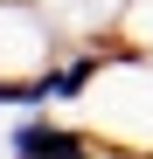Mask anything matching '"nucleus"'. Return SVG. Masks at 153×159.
<instances>
[{"instance_id":"1","label":"nucleus","mask_w":153,"mask_h":159,"mask_svg":"<svg viewBox=\"0 0 153 159\" xmlns=\"http://www.w3.org/2000/svg\"><path fill=\"white\" fill-rule=\"evenodd\" d=\"M76 35L49 0H0V83H28L63 56Z\"/></svg>"},{"instance_id":"2","label":"nucleus","mask_w":153,"mask_h":159,"mask_svg":"<svg viewBox=\"0 0 153 159\" xmlns=\"http://www.w3.org/2000/svg\"><path fill=\"white\" fill-rule=\"evenodd\" d=\"M0 152L7 159H76V152H97L91 131L63 125V111H14L0 125Z\"/></svg>"},{"instance_id":"3","label":"nucleus","mask_w":153,"mask_h":159,"mask_svg":"<svg viewBox=\"0 0 153 159\" xmlns=\"http://www.w3.org/2000/svg\"><path fill=\"white\" fill-rule=\"evenodd\" d=\"M118 35L146 56V48H153V0H125V7H118Z\"/></svg>"}]
</instances>
